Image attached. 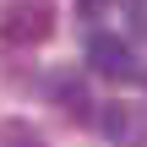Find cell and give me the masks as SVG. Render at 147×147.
I'll return each instance as SVG.
<instances>
[{
  "label": "cell",
  "mask_w": 147,
  "mask_h": 147,
  "mask_svg": "<svg viewBox=\"0 0 147 147\" xmlns=\"http://www.w3.org/2000/svg\"><path fill=\"white\" fill-rule=\"evenodd\" d=\"M55 33V0H11L0 11V38L16 49H33Z\"/></svg>",
  "instance_id": "cell-1"
},
{
  "label": "cell",
  "mask_w": 147,
  "mask_h": 147,
  "mask_svg": "<svg viewBox=\"0 0 147 147\" xmlns=\"http://www.w3.org/2000/svg\"><path fill=\"white\" fill-rule=\"evenodd\" d=\"M87 60L98 76H136V60H131V44L115 38V33H93L87 38Z\"/></svg>",
  "instance_id": "cell-2"
},
{
  "label": "cell",
  "mask_w": 147,
  "mask_h": 147,
  "mask_svg": "<svg viewBox=\"0 0 147 147\" xmlns=\"http://www.w3.org/2000/svg\"><path fill=\"white\" fill-rule=\"evenodd\" d=\"M60 109H65L71 120H87V115H93V109H87V93L71 87V82H60Z\"/></svg>",
  "instance_id": "cell-3"
},
{
  "label": "cell",
  "mask_w": 147,
  "mask_h": 147,
  "mask_svg": "<svg viewBox=\"0 0 147 147\" xmlns=\"http://www.w3.org/2000/svg\"><path fill=\"white\" fill-rule=\"evenodd\" d=\"M98 125H104V136H125V131H131V115H125L120 104H109V109L98 115Z\"/></svg>",
  "instance_id": "cell-4"
},
{
  "label": "cell",
  "mask_w": 147,
  "mask_h": 147,
  "mask_svg": "<svg viewBox=\"0 0 147 147\" xmlns=\"http://www.w3.org/2000/svg\"><path fill=\"white\" fill-rule=\"evenodd\" d=\"M0 136H5V142H27V136H38V131H33V125H22V120H5V125H0Z\"/></svg>",
  "instance_id": "cell-5"
}]
</instances>
